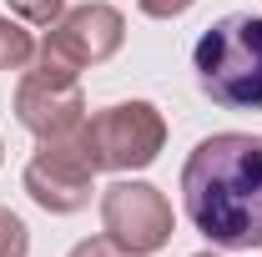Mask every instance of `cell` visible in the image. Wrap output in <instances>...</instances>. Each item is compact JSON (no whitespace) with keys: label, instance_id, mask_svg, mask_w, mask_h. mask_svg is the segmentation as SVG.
<instances>
[{"label":"cell","instance_id":"obj_1","mask_svg":"<svg viewBox=\"0 0 262 257\" xmlns=\"http://www.w3.org/2000/svg\"><path fill=\"white\" fill-rule=\"evenodd\" d=\"M187 222L227 252L262 247V136L217 131L182 166Z\"/></svg>","mask_w":262,"mask_h":257},{"label":"cell","instance_id":"obj_2","mask_svg":"<svg viewBox=\"0 0 262 257\" xmlns=\"http://www.w3.org/2000/svg\"><path fill=\"white\" fill-rule=\"evenodd\" d=\"M202 96L222 111H262V15L232 10L212 20L192 46Z\"/></svg>","mask_w":262,"mask_h":257}]
</instances>
